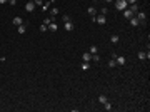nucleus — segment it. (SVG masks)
Returning <instances> with one entry per match:
<instances>
[{
    "instance_id": "obj_1",
    "label": "nucleus",
    "mask_w": 150,
    "mask_h": 112,
    "mask_svg": "<svg viewBox=\"0 0 150 112\" xmlns=\"http://www.w3.org/2000/svg\"><path fill=\"white\" fill-rule=\"evenodd\" d=\"M127 7H128L127 0H115V8L117 10H125Z\"/></svg>"
},
{
    "instance_id": "obj_2",
    "label": "nucleus",
    "mask_w": 150,
    "mask_h": 112,
    "mask_svg": "<svg viewBox=\"0 0 150 112\" xmlns=\"http://www.w3.org/2000/svg\"><path fill=\"white\" fill-rule=\"evenodd\" d=\"M115 62H117V65H120V67H122V65H125V64H127V59H125L123 55H117V57H115Z\"/></svg>"
},
{
    "instance_id": "obj_3",
    "label": "nucleus",
    "mask_w": 150,
    "mask_h": 112,
    "mask_svg": "<svg viewBox=\"0 0 150 112\" xmlns=\"http://www.w3.org/2000/svg\"><path fill=\"white\" fill-rule=\"evenodd\" d=\"M63 29H65L67 32H72V30H74V29H75L74 22H72V20H70V22H63Z\"/></svg>"
},
{
    "instance_id": "obj_4",
    "label": "nucleus",
    "mask_w": 150,
    "mask_h": 112,
    "mask_svg": "<svg viewBox=\"0 0 150 112\" xmlns=\"http://www.w3.org/2000/svg\"><path fill=\"white\" fill-rule=\"evenodd\" d=\"M25 10H27V12H34V10H35V3H34L32 0H29V2L25 3Z\"/></svg>"
},
{
    "instance_id": "obj_5",
    "label": "nucleus",
    "mask_w": 150,
    "mask_h": 112,
    "mask_svg": "<svg viewBox=\"0 0 150 112\" xmlns=\"http://www.w3.org/2000/svg\"><path fill=\"white\" fill-rule=\"evenodd\" d=\"M95 22H97V24H100V25H104V24H107V19H105V15H102V13H100V15H97V17H95Z\"/></svg>"
},
{
    "instance_id": "obj_6",
    "label": "nucleus",
    "mask_w": 150,
    "mask_h": 112,
    "mask_svg": "<svg viewBox=\"0 0 150 112\" xmlns=\"http://www.w3.org/2000/svg\"><path fill=\"white\" fill-rule=\"evenodd\" d=\"M128 20H130V25H132V27H138V25H140V20H138L135 15H133V17H130Z\"/></svg>"
},
{
    "instance_id": "obj_7",
    "label": "nucleus",
    "mask_w": 150,
    "mask_h": 112,
    "mask_svg": "<svg viewBox=\"0 0 150 112\" xmlns=\"http://www.w3.org/2000/svg\"><path fill=\"white\" fill-rule=\"evenodd\" d=\"M122 12H123V17H125V19H130V17H133V15H135V13H133L128 7H127L125 10H122Z\"/></svg>"
},
{
    "instance_id": "obj_8",
    "label": "nucleus",
    "mask_w": 150,
    "mask_h": 112,
    "mask_svg": "<svg viewBox=\"0 0 150 112\" xmlns=\"http://www.w3.org/2000/svg\"><path fill=\"white\" fill-rule=\"evenodd\" d=\"M82 60H83V62H92V54H90V52L82 54Z\"/></svg>"
},
{
    "instance_id": "obj_9",
    "label": "nucleus",
    "mask_w": 150,
    "mask_h": 112,
    "mask_svg": "<svg viewBox=\"0 0 150 112\" xmlns=\"http://www.w3.org/2000/svg\"><path fill=\"white\" fill-rule=\"evenodd\" d=\"M137 55H138V59H140V60H145V59H149V57H150V54L144 52V50H140V52H138Z\"/></svg>"
},
{
    "instance_id": "obj_10",
    "label": "nucleus",
    "mask_w": 150,
    "mask_h": 112,
    "mask_svg": "<svg viewBox=\"0 0 150 112\" xmlns=\"http://www.w3.org/2000/svg\"><path fill=\"white\" fill-rule=\"evenodd\" d=\"M48 13H50V17H52V19H55V15H58V13H60V10H58L57 7H53V8H50V12H48Z\"/></svg>"
},
{
    "instance_id": "obj_11",
    "label": "nucleus",
    "mask_w": 150,
    "mask_h": 112,
    "mask_svg": "<svg viewBox=\"0 0 150 112\" xmlns=\"http://www.w3.org/2000/svg\"><path fill=\"white\" fill-rule=\"evenodd\" d=\"M12 24L18 27V25H22V24H23V20H22V17H13V20H12Z\"/></svg>"
},
{
    "instance_id": "obj_12",
    "label": "nucleus",
    "mask_w": 150,
    "mask_h": 112,
    "mask_svg": "<svg viewBox=\"0 0 150 112\" xmlns=\"http://www.w3.org/2000/svg\"><path fill=\"white\" fill-rule=\"evenodd\" d=\"M25 30H27V25H23V24L17 27V32H18L20 35H23V34H25Z\"/></svg>"
},
{
    "instance_id": "obj_13",
    "label": "nucleus",
    "mask_w": 150,
    "mask_h": 112,
    "mask_svg": "<svg viewBox=\"0 0 150 112\" xmlns=\"http://www.w3.org/2000/svg\"><path fill=\"white\" fill-rule=\"evenodd\" d=\"M128 8H130V10H132V12H133V13H135V12H138V10H140V7H138V5H137V3H130V5H128Z\"/></svg>"
},
{
    "instance_id": "obj_14",
    "label": "nucleus",
    "mask_w": 150,
    "mask_h": 112,
    "mask_svg": "<svg viewBox=\"0 0 150 112\" xmlns=\"http://www.w3.org/2000/svg\"><path fill=\"white\" fill-rule=\"evenodd\" d=\"M57 29H58V25H57L55 22H52V24L48 25V30H52V32H57Z\"/></svg>"
},
{
    "instance_id": "obj_15",
    "label": "nucleus",
    "mask_w": 150,
    "mask_h": 112,
    "mask_svg": "<svg viewBox=\"0 0 150 112\" xmlns=\"http://www.w3.org/2000/svg\"><path fill=\"white\" fill-rule=\"evenodd\" d=\"M80 69H82V70H88V69H90V62H82Z\"/></svg>"
},
{
    "instance_id": "obj_16",
    "label": "nucleus",
    "mask_w": 150,
    "mask_h": 112,
    "mask_svg": "<svg viewBox=\"0 0 150 112\" xmlns=\"http://www.w3.org/2000/svg\"><path fill=\"white\" fill-rule=\"evenodd\" d=\"M88 13H90L92 17H95V13H97V10H95V7H92V5H90V7H88Z\"/></svg>"
},
{
    "instance_id": "obj_17",
    "label": "nucleus",
    "mask_w": 150,
    "mask_h": 112,
    "mask_svg": "<svg viewBox=\"0 0 150 112\" xmlns=\"http://www.w3.org/2000/svg\"><path fill=\"white\" fill-rule=\"evenodd\" d=\"M104 109H105V111H112L113 107H112V104H110V102H109V100H107V102H105V104H104Z\"/></svg>"
},
{
    "instance_id": "obj_18",
    "label": "nucleus",
    "mask_w": 150,
    "mask_h": 112,
    "mask_svg": "<svg viewBox=\"0 0 150 112\" xmlns=\"http://www.w3.org/2000/svg\"><path fill=\"white\" fill-rule=\"evenodd\" d=\"M88 52H90V54H97V52H98V47H97V45H92Z\"/></svg>"
},
{
    "instance_id": "obj_19",
    "label": "nucleus",
    "mask_w": 150,
    "mask_h": 112,
    "mask_svg": "<svg viewBox=\"0 0 150 112\" xmlns=\"http://www.w3.org/2000/svg\"><path fill=\"white\" fill-rule=\"evenodd\" d=\"M92 60L93 62H100V55L98 54H92Z\"/></svg>"
},
{
    "instance_id": "obj_20",
    "label": "nucleus",
    "mask_w": 150,
    "mask_h": 112,
    "mask_svg": "<svg viewBox=\"0 0 150 112\" xmlns=\"http://www.w3.org/2000/svg\"><path fill=\"white\" fill-rule=\"evenodd\" d=\"M107 100H109V99H107L105 95H98V102H100V104H105Z\"/></svg>"
},
{
    "instance_id": "obj_21",
    "label": "nucleus",
    "mask_w": 150,
    "mask_h": 112,
    "mask_svg": "<svg viewBox=\"0 0 150 112\" xmlns=\"http://www.w3.org/2000/svg\"><path fill=\"white\" fill-rule=\"evenodd\" d=\"M110 42H112V44H117V42H118V35H117V34H113L112 37H110Z\"/></svg>"
},
{
    "instance_id": "obj_22",
    "label": "nucleus",
    "mask_w": 150,
    "mask_h": 112,
    "mask_svg": "<svg viewBox=\"0 0 150 112\" xmlns=\"http://www.w3.org/2000/svg\"><path fill=\"white\" fill-rule=\"evenodd\" d=\"M109 67H110V69H113V67H117V62H115V59H112V60H109Z\"/></svg>"
},
{
    "instance_id": "obj_23",
    "label": "nucleus",
    "mask_w": 150,
    "mask_h": 112,
    "mask_svg": "<svg viewBox=\"0 0 150 112\" xmlns=\"http://www.w3.org/2000/svg\"><path fill=\"white\" fill-rule=\"evenodd\" d=\"M34 3H35V7H42L43 5V0H32Z\"/></svg>"
},
{
    "instance_id": "obj_24",
    "label": "nucleus",
    "mask_w": 150,
    "mask_h": 112,
    "mask_svg": "<svg viewBox=\"0 0 150 112\" xmlns=\"http://www.w3.org/2000/svg\"><path fill=\"white\" fill-rule=\"evenodd\" d=\"M48 7H50V2L43 3V5H42V10H43V12H47V10H48Z\"/></svg>"
},
{
    "instance_id": "obj_25",
    "label": "nucleus",
    "mask_w": 150,
    "mask_h": 112,
    "mask_svg": "<svg viewBox=\"0 0 150 112\" xmlns=\"http://www.w3.org/2000/svg\"><path fill=\"white\" fill-rule=\"evenodd\" d=\"M62 20H63V22H70L72 19H70V15H62Z\"/></svg>"
},
{
    "instance_id": "obj_26",
    "label": "nucleus",
    "mask_w": 150,
    "mask_h": 112,
    "mask_svg": "<svg viewBox=\"0 0 150 112\" xmlns=\"http://www.w3.org/2000/svg\"><path fill=\"white\" fill-rule=\"evenodd\" d=\"M47 30H48V27H47L45 24H42V25H40V32H47Z\"/></svg>"
},
{
    "instance_id": "obj_27",
    "label": "nucleus",
    "mask_w": 150,
    "mask_h": 112,
    "mask_svg": "<svg viewBox=\"0 0 150 112\" xmlns=\"http://www.w3.org/2000/svg\"><path fill=\"white\" fill-rule=\"evenodd\" d=\"M8 3H10L12 7H15V5H17V0H8Z\"/></svg>"
},
{
    "instance_id": "obj_28",
    "label": "nucleus",
    "mask_w": 150,
    "mask_h": 112,
    "mask_svg": "<svg viewBox=\"0 0 150 112\" xmlns=\"http://www.w3.org/2000/svg\"><path fill=\"white\" fill-rule=\"evenodd\" d=\"M127 3L130 5V3H137V0H127Z\"/></svg>"
},
{
    "instance_id": "obj_29",
    "label": "nucleus",
    "mask_w": 150,
    "mask_h": 112,
    "mask_svg": "<svg viewBox=\"0 0 150 112\" xmlns=\"http://www.w3.org/2000/svg\"><path fill=\"white\" fill-rule=\"evenodd\" d=\"M7 2H8V0H0V3H7Z\"/></svg>"
},
{
    "instance_id": "obj_30",
    "label": "nucleus",
    "mask_w": 150,
    "mask_h": 112,
    "mask_svg": "<svg viewBox=\"0 0 150 112\" xmlns=\"http://www.w3.org/2000/svg\"><path fill=\"white\" fill-rule=\"evenodd\" d=\"M3 60H5V57H0V62H3Z\"/></svg>"
},
{
    "instance_id": "obj_31",
    "label": "nucleus",
    "mask_w": 150,
    "mask_h": 112,
    "mask_svg": "<svg viewBox=\"0 0 150 112\" xmlns=\"http://www.w3.org/2000/svg\"><path fill=\"white\" fill-rule=\"evenodd\" d=\"M105 2H107V3H110V2H113V0H105Z\"/></svg>"
},
{
    "instance_id": "obj_32",
    "label": "nucleus",
    "mask_w": 150,
    "mask_h": 112,
    "mask_svg": "<svg viewBox=\"0 0 150 112\" xmlns=\"http://www.w3.org/2000/svg\"><path fill=\"white\" fill-rule=\"evenodd\" d=\"M95 2H97V0H95Z\"/></svg>"
}]
</instances>
